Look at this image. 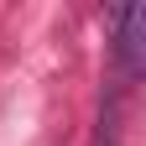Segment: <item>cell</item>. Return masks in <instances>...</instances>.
I'll use <instances>...</instances> for the list:
<instances>
[{"label": "cell", "instance_id": "6da1fadb", "mask_svg": "<svg viewBox=\"0 0 146 146\" xmlns=\"http://www.w3.org/2000/svg\"><path fill=\"white\" fill-rule=\"evenodd\" d=\"M110 21H115V47H120L125 73H141V58H146V5H120Z\"/></svg>", "mask_w": 146, "mask_h": 146}]
</instances>
